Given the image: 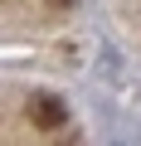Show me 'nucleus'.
Masks as SVG:
<instances>
[{"instance_id":"f257e3e1","label":"nucleus","mask_w":141,"mask_h":146,"mask_svg":"<svg viewBox=\"0 0 141 146\" xmlns=\"http://www.w3.org/2000/svg\"><path fill=\"white\" fill-rule=\"evenodd\" d=\"M24 117H29V127H39V131H68V107H63V98H54V93H34L29 102H24Z\"/></svg>"},{"instance_id":"f03ea898","label":"nucleus","mask_w":141,"mask_h":146,"mask_svg":"<svg viewBox=\"0 0 141 146\" xmlns=\"http://www.w3.org/2000/svg\"><path fill=\"white\" fill-rule=\"evenodd\" d=\"M49 146H83V136H78V131H73V127H68V131H58V136H54V141H49Z\"/></svg>"},{"instance_id":"7ed1b4c3","label":"nucleus","mask_w":141,"mask_h":146,"mask_svg":"<svg viewBox=\"0 0 141 146\" xmlns=\"http://www.w3.org/2000/svg\"><path fill=\"white\" fill-rule=\"evenodd\" d=\"M49 10H58V15H68V10H78V0H44Z\"/></svg>"}]
</instances>
